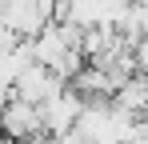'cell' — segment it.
Segmentation results:
<instances>
[{
  "label": "cell",
  "mask_w": 148,
  "mask_h": 144,
  "mask_svg": "<svg viewBox=\"0 0 148 144\" xmlns=\"http://www.w3.org/2000/svg\"><path fill=\"white\" fill-rule=\"evenodd\" d=\"M0 136L12 140V144L48 136V132H44V116H40V104H28L20 96H12V100L0 108Z\"/></svg>",
  "instance_id": "1"
},
{
  "label": "cell",
  "mask_w": 148,
  "mask_h": 144,
  "mask_svg": "<svg viewBox=\"0 0 148 144\" xmlns=\"http://www.w3.org/2000/svg\"><path fill=\"white\" fill-rule=\"evenodd\" d=\"M84 112V96L72 92V88H64L60 96H52L40 104V116H44V132L48 136H64V132H72L76 120Z\"/></svg>",
  "instance_id": "2"
},
{
  "label": "cell",
  "mask_w": 148,
  "mask_h": 144,
  "mask_svg": "<svg viewBox=\"0 0 148 144\" xmlns=\"http://www.w3.org/2000/svg\"><path fill=\"white\" fill-rule=\"evenodd\" d=\"M132 60H136V72L148 76V36H140V40L132 44Z\"/></svg>",
  "instance_id": "3"
}]
</instances>
